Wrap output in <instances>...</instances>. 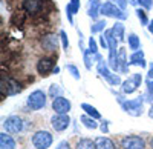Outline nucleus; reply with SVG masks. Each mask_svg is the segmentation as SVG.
Segmentation results:
<instances>
[{"label":"nucleus","instance_id":"nucleus-30","mask_svg":"<svg viewBox=\"0 0 153 149\" xmlns=\"http://www.w3.org/2000/svg\"><path fill=\"white\" fill-rule=\"evenodd\" d=\"M136 16H138V19H139V20H141V23H143V25H147V23H149V19H147L146 12H144L143 9H136Z\"/></svg>","mask_w":153,"mask_h":149},{"label":"nucleus","instance_id":"nucleus-33","mask_svg":"<svg viewBox=\"0 0 153 149\" xmlns=\"http://www.w3.org/2000/svg\"><path fill=\"white\" fill-rule=\"evenodd\" d=\"M60 37H61V42H63V48L68 49V48H69V40H68V37H66V32L61 31V32H60Z\"/></svg>","mask_w":153,"mask_h":149},{"label":"nucleus","instance_id":"nucleus-25","mask_svg":"<svg viewBox=\"0 0 153 149\" xmlns=\"http://www.w3.org/2000/svg\"><path fill=\"white\" fill-rule=\"evenodd\" d=\"M75 148L76 149H95V142L89 140V139H83V140H80L78 143H76Z\"/></svg>","mask_w":153,"mask_h":149},{"label":"nucleus","instance_id":"nucleus-41","mask_svg":"<svg viewBox=\"0 0 153 149\" xmlns=\"http://www.w3.org/2000/svg\"><path fill=\"white\" fill-rule=\"evenodd\" d=\"M149 117L153 118V105H152V108H150V111H149Z\"/></svg>","mask_w":153,"mask_h":149},{"label":"nucleus","instance_id":"nucleus-34","mask_svg":"<svg viewBox=\"0 0 153 149\" xmlns=\"http://www.w3.org/2000/svg\"><path fill=\"white\" fill-rule=\"evenodd\" d=\"M89 49H91L92 52H97V51H98V49H97V42H95L94 37H91V39H89Z\"/></svg>","mask_w":153,"mask_h":149},{"label":"nucleus","instance_id":"nucleus-28","mask_svg":"<svg viewBox=\"0 0 153 149\" xmlns=\"http://www.w3.org/2000/svg\"><path fill=\"white\" fill-rule=\"evenodd\" d=\"M61 92L63 89L60 88L58 85H51V88H49V94L52 98H57V97H61Z\"/></svg>","mask_w":153,"mask_h":149},{"label":"nucleus","instance_id":"nucleus-10","mask_svg":"<svg viewBox=\"0 0 153 149\" xmlns=\"http://www.w3.org/2000/svg\"><path fill=\"white\" fill-rule=\"evenodd\" d=\"M3 128H5L8 132L19 134V132H22V129H23V121H22V118L17 117V115H11V117H8V118L5 120Z\"/></svg>","mask_w":153,"mask_h":149},{"label":"nucleus","instance_id":"nucleus-22","mask_svg":"<svg viewBox=\"0 0 153 149\" xmlns=\"http://www.w3.org/2000/svg\"><path fill=\"white\" fill-rule=\"evenodd\" d=\"M43 46L48 51H55L57 49V37L55 35H48L43 39Z\"/></svg>","mask_w":153,"mask_h":149},{"label":"nucleus","instance_id":"nucleus-7","mask_svg":"<svg viewBox=\"0 0 153 149\" xmlns=\"http://www.w3.org/2000/svg\"><path fill=\"white\" fill-rule=\"evenodd\" d=\"M46 105V94L40 89H37L34 92H31V95L28 97V106L32 109V111H38L45 108Z\"/></svg>","mask_w":153,"mask_h":149},{"label":"nucleus","instance_id":"nucleus-40","mask_svg":"<svg viewBox=\"0 0 153 149\" xmlns=\"http://www.w3.org/2000/svg\"><path fill=\"white\" fill-rule=\"evenodd\" d=\"M149 31H150V32L153 34V20H152V22L149 23Z\"/></svg>","mask_w":153,"mask_h":149},{"label":"nucleus","instance_id":"nucleus-42","mask_svg":"<svg viewBox=\"0 0 153 149\" xmlns=\"http://www.w3.org/2000/svg\"><path fill=\"white\" fill-rule=\"evenodd\" d=\"M152 148H153V139H152Z\"/></svg>","mask_w":153,"mask_h":149},{"label":"nucleus","instance_id":"nucleus-16","mask_svg":"<svg viewBox=\"0 0 153 149\" xmlns=\"http://www.w3.org/2000/svg\"><path fill=\"white\" fill-rule=\"evenodd\" d=\"M80 11V0H71L68 8H66V14H68V20L69 23H74V14H76V12Z\"/></svg>","mask_w":153,"mask_h":149},{"label":"nucleus","instance_id":"nucleus-20","mask_svg":"<svg viewBox=\"0 0 153 149\" xmlns=\"http://www.w3.org/2000/svg\"><path fill=\"white\" fill-rule=\"evenodd\" d=\"M100 9H101V3H100V0H91V2H89V9H87L89 17L97 19V17H98V14H100Z\"/></svg>","mask_w":153,"mask_h":149},{"label":"nucleus","instance_id":"nucleus-26","mask_svg":"<svg viewBox=\"0 0 153 149\" xmlns=\"http://www.w3.org/2000/svg\"><path fill=\"white\" fill-rule=\"evenodd\" d=\"M139 46H141V43H139V37L136 34H130L129 35V48L133 49V51H138Z\"/></svg>","mask_w":153,"mask_h":149},{"label":"nucleus","instance_id":"nucleus-38","mask_svg":"<svg viewBox=\"0 0 153 149\" xmlns=\"http://www.w3.org/2000/svg\"><path fill=\"white\" fill-rule=\"evenodd\" d=\"M149 79H150V80H153V63L149 66Z\"/></svg>","mask_w":153,"mask_h":149},{"label":"nucleus","instance_id":"nucleus-32","mask_svg":"<svg viewBox=\"0 0 153 149\" xmlns=\"http://www.w3.org/2000/svg\"><path fill=\"white\" fill-rule=\"evenodd\" d=\"M138 3L141 5L143 8H146V9H152V6H153L152 0H138Z\"/></svg>","mask_w":153,"mask_h":149},{"label":"nucleus","instance_id":"nucleus-21","mask_svg":"<svg viewBox=\"0 0 153 149\" xmlns=\"http://www.w3.org/2000/svg\"><path fill=\"white\" fill-rule=\"evenodd\" d=\"M112 34L115 35V39H117L118 42H124V25L123 23H120V22H117L113 25V28H112Z\"/></svg>","mask_w":153,"mask_h":149},{"label":"nucleus","instance_id":"nucleus-23","mask_svg":"<svg viewBox=\"0 0 153 149\" xmlns=\"http://www.w3.org/2000/svg\"><path fill=\"white\" fill-rule=\"evenodd\" d=\"M81 109L84 111V112L87 114V115H91V117H94L95 120H98V118H101V115H100V112L94 108V106H91V105H87V103H83L81 105Z\"/></svg>","mask_w":153,"mask_h":149},{"label":"nucleus","instance_id":"nucleus-2","mask_svg":"<svg viewBox=\"0 0 153 149\" xmlns=\"http://www.w3.org/2000/svg\"><path fill=\"white\" fill-rule=\"evenodd\" d=\"M143 105H144V98H143V97L133 98V100L121 102L123 109H124L129 115H132V117H139V115H143Z\"/></svg>","mask_w":153,"mask_h":149},{"label":"nucleus","instance_id":"nucleus-3","mask_svg":"<svg viewBox=\"0 0 153 149\" xmlns=\"http://www.w3.org/2000/svg\"><path fill=\"white\" fill-rule=\"evenodd\" d=\"M46 5H48V0H23V9L29 16L43 14Z\"/></svg>","mask_w":153,"mask_h":149},{"label":"nucleus","instance_id":"nucleus-9","mask_svg":"<svg viewBox=\"0 0 153 149\" xmlns=\"http://www.w3.org/2000/svg\"><path fill=\"white\" fill-rule=\"evenodd\" d=\"M141 82H143V77H141V74H133V76L129 79V80H126L121 86V89L124 94H132L138 89V86H141Z\"/></svg>","mask_w":153,"mask_h":149},{"label":"nucleus","instance_id":"nucleus-36","mask_svg":"<svg viewBox=\"0 0 153 149\" xmlns=\"http://www.w3.org/2000/svg\"><path fill=\"white\" fill-rule=\"evenodd\" d=\"M57 149H71V146H69L68 142H61V143L57 146Z\"/></svg>","mask_w":153,"mask_h":149},{"label":"nucleus","instance_id":"nucleus-15","mask_svg":"<svg viewBox=\"0 0 153 149\" xmlns=\"http://www.w3.org/2000/svg\"><path fill=\"white\" fill-rule=\"evenodd\" d=\"M129 65H136V66H141L146 68V60H144V52L143 51H133V54L130 55V61Z\"/></svg>","mask_w":153,"mask_h":149},{"label":"nucleus","instance_id":"nucleus-24","mask_svg":"<svg viewBox=\"0 0 153 149\" xmlns=\"http://www.w3.org/2000/svg\"><path fill=\"white\" fill-rule=\"evenodd\" d=\"M81 123H83L86 128H89V129H97V128H98L95 118L91 117V115H87V114H86V115H81Z\"/></svg>","mask_w":153,"mask_h":149},{"label":"nucleus","instance_id":"nucleus-12","mask_svg":"<svg viewBox=\"0 0 153 149\" xmlns=\"http://www.w3.org/2000/svg\"><path fill=\"white\" fill-rule=\"evenodd\" d=\"M54 65H55L54 58H51V57L40 58L37 63V71H38V74H42V76H49V72L54 71Z\"/></svg>","mask_w":153,"mask_h":149},{"label":"nucleus","instance_id":"nucleus-5","mask_svg":"<svg viewBox=\"0 0 153 149\" xmlns=\"http://www.w3.org/2000/svg\"><path fill=\"white\" fill-rule=\"evenodd\" d=\"M32 145L37 149H48L51 145H52V135H51V132H48V131H38L32 137Z\"/></svg>","mask_w":153,"mask_h":149},{"label":"nucleus","instance_id":"nucleus-35","mask_svg":"<svg viewBox=\"0 0 153 149\" xmlns=\"http://www.w3.org/2000/svg\"><path fill=\"white\" fill-rule=\"evenodd\" d=\"M112 3H115V5H118L120 8H126L127 6V2H126V0H112Z\"/></svg>","mask_w":153,"mask_h":149},{"label":"nucleus","instance_id":"nucleus-29","mask_svg":"<svg viewBox=\"0 0 153 149\" xmlns=\"http://www.w3.org/2000/svg\"><path fill=\"white\" fill-rule=\"evenodd\" d=\"M12 25H16V26H20V25L25 22V14L23 12H16L14 16H12Z\"/></svg>","mask_w":153,"mask_h":149},{"label":"nucleus","instance_id":"nucleus-19","mask_svg":"<svg viewBox=\"0 0 153 149\" xmlns=\"http://www.w3.org/2000/svg\"><path fill=\"white\" fill-rule=\"evenodd\" d=\"M0 146H2V149H16V142L11 135H6L3 132L0 135Z\"/></svg>","mask_w":153,"mask_h":149},{"label":"nucleus","instance_id":"nucleus-8","mask_svg":"<svg viewBox=\"0 0 153 149\" xmlns=\"http://www.w3.org/2000/svg\"><path fill=\"white\" fill-rule=\"evenodd\" d=\"M121 146L124 149H144L146 142L138 135H129V137H124L121 140Z\"/></svg>","mask_w":153,"mask_h":149},{"label":"nucleus","instance_id":"nucleus-6","mask_svg":"<svg viewBox=\"0 0 153 149\" xmlns=\"http://www.w3.org/2000/svg\"><path fill=\"white\" fill-rule=\"evenodd\" d=\"M0 91H2V95H14V94H19L22 91L20 85L12 80V79H8L5 76H2V83H0Z\"/></svg>","mask_w":153,"mask_h":149},{"label":"nucleus","instance_id":"nucleus-37","mask_svg":"<svg viewBox=\"0 0 153 149\" xmlns=\"http://www.w3.org/2000/svg\"><path fill=\"white\" fill-rule=\"evenodd\" d=\"M147 86H149V92L153 95V80H150V79H149V82H147Z\"/></svg>","mask_w":153,"mask_h":149},{"label":"nucleus","instance_id":"nucleus-39","mask_svg":"<svg viewBox=\"0 0 153 149\" xmlns=\"http://www.w3.org/2000/svg\"><path fill=\"white\" fill-rule=\"evenodd\" d=\"M101 131H103V132H107V131H109V128H107V121H104L103 125H101Z\"/></svg>","mask_w":153,"mask_h":149},{"label":"nucleus","instance_id":"nucleus-13","mask_svg":"<svg viewBox=\"0 0 153 149\" xmlns=\"http://www.w3.org/2000/svg\"><path fill=\"white\" fill-rule=\"evenodd\" d=\"M52 109L57 114H68L71 111V102L65 97H57L52 102Z\"/></svg>","mask_w":153,"mask_h":149},{"label":"nucleus","instance_id":"nucleus-4","mask_svg":"<svg viewBox=\"0 0 153 149\" xmlns=\"http://www.w3.org/2000/svg\"><path fill=\"white\" fill-rule=\"evenodd\" d=\"M98 72H100V76L103 77V79H106L110 85H113V86L121 85V79H120V76H117V74L110 72V69H109V66H107V63H106L104 60H100V61H98Z\"/></svg>","mask_w":153,"mask_h":149},{"label":"nucleus","instance_id":"nucleus-14","mask_svg":"<svg viewBox=\"0 0 153 149\" xmlns=\"http://www.w3.org/2000/svg\"><path fill=\"white\" fill-rule=\"evenodd\" d=\"M117 65H118V71L126 74L127 71H129V68H127V65H129V61L126 60V49L121 48L118 51V60H117Z\"/></svg>","mask_w":153,"mask_h":149},{"label":"nucleus","instance_id":"nucleus-31","mask_svg":"<svg viewBox=\"0 0 153 149\" xmlns=\"http://www.w3.org/2000/svg\"><path fill=\"white\" fill-rule=\"evenodd\" d=\"M68 71L72 74V77H74L75 80H80V72H78V69H76V66H74V65H68Z\"/></svg>","mask_w":153,"mask_h":149},{"label":"nucleus","instance_id":"nucleus-17","mask_svg":"<svg viewBox=\"0 0 153 149\" xmlns=\"http://www.w3.org/2000/svg\"><path fill=\"white\" fill-rule=\"evenodd\" d=\"M95 149H115V143L107 137H98L95 140Z\"/></svg>","mask_w":153,"mask_h":149},{"label":"nucleus","instance_id":"nucleus-27","mask_svg":"<svg viewBox=\"0 0 153 149\" xmlns=\"http://www.w3.org/2000/svg\"><path fill=\"white\" fill-rule=\"evenodd\" d=\"M106 20H98L95 25H92V26H91V32L92 34H95V32H100V31H103L104 28H106Z\"/></svg>","mask_w":153,"mask_h":149},{"label":"nucleus","instance_id":"nucleus-11","mask_svg":"<svg viewBox=\"0 0 153 149\" xmlns=\"http://www.w3.org/2000/svg\"><path fill=\"white\" fill-rule=\"evenodd\" d=\"M69 123H71V118L66 114H57V115H54L52 118H51V125H52V128L55 131H65V129H68Z\"/></svg>","mask_w":153,"mask_h":149},{"label":"nucleus","instance_id":"nucleus-1","mask_svg":"<svg viewBox=\"0 0 153 149\" xmlns=\"http://www.w3.org/2000/svg\"><path fill=\"white\" fill-rule=\"evenodd\" d=\"M100 14H103V16H106V17L118 19V20H126V19H127V14L124 12V9L120 8L118 5L112 3V2H104L103 5H101Z\"/></svg>","mask_w":153,"mask_h":149},{"label":"nucleus","instance_id":"nucleus-18","mask_svg":"<svg viewBox=\"0 0 153 149\" xmlns=\"http://www.w3.org/2000/svg\"><path fill=\"white\" fill-rule=\"evenodd\" d=\"M92 60H98L100 61L103 58H101V55L98 52H92L91 49H86V51H84V65H86L87 69L92 68Z\"/></svg>","mask_w":153,"mask_h":149}]
</instances>
